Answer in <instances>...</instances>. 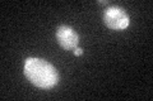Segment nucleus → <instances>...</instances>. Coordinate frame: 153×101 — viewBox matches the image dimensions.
Returning a JSON list of instances; mask_svg holds the SVG:
<instances>
[{"mask_svg": "<svg viewBox=\"0 0 153 101\" xmlns=\"http://www.w3.org/2000/svg\"><path fill=\"white\" fill-rule=\"evenodd\" d=\"M100 4H103V5H106V4H108V1H105V0H101V1H100Z\"/></svg>", "mask_w": 153, "mask_h": 101, "instance_id": "5", "label": "nucleus"}, {"mask_svg": "<svg viewBox=\"0 0 153 101\" xmlns=\"http://www.w3.org/2000/svg\"><path fill=\"white\" fill-rule=\"evenodd\" d=\"M103 23L106 27L112 31H123L129 25L130 18L123 8L112 5L105 9L103 12Z\"/></svg>", "mask_w": 153, "mask_h": 101, "instance_id": "2", "label": "nucleus"}, {"mask_svg": "<svg viewBox=\"0 0 153 101\" xmlns=\"http://www.w3.org/2000/svg\"><path fill=\"white\" fill-rule=\"evenodd\" d=\"M56 41L64 49L70 51L78 47L79 36L73 28L68 25H60L56 29Z\"/></svg>", "mask_w": 153, "mask_h": 101, "instance_id": "3", "label": "nucleus"}, {"mask_svg": "<svg viewBox=\"0 0 153 101\" xmlns=\"http://www.w3.org/2000/svg\"><path fill=\"white\" fill-rule=\"evenodd\" d=\"M25 75L28 81L40 89H52L59 82V73L54 66L41 58H27Z\"/></svg>", "mask_w": 153, "mask_h": 101, "instance_id": "1", "label": "nucleus"}, {"mask_svg": "<svg viewBox=\"0 0 153 101\" xmlns=\"http://www.w3.org/2000/svg\"><path fill=\"white\" fill-rule=\"evenodd\" d=\"M82 53H83V49H82V48H79V47L74 48V54H75V56H80Z\"/></svg>", "mask_w": 153, "mask_h": 101, "instance_id": "4", "label": "nucleus"}]
</instances>
